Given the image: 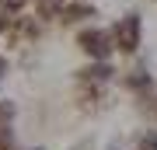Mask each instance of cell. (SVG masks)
<instances>
[{
  "label": "cell",
  "mask_w": 157,
  "mask_h": 150,
  "mask_svg": "<svg viewBox=\"0 0 157 150\" xmlns=\"http://www.w3.org/2000/svg\"><path fill=\"white\" fill-rule=\"evenodd\" d=\"M112 45H115L122 56H133V52L143 45V21H140V14H126V17L115 21V28H112Z\"/></svg>",
  "instance_id": "obj_1"
},
{
  "label": "cell",
  "mask_w": 157,
  "mask_h": 150,
  "mask_svg": "<svg viewBox=\"0 0 157 150\" xmlns=\"http://www.w3.org/2000/svg\"><path fill=\"white\" fill-rule=\"evenodd\" d=\"M77 49L84 56H91V60H108L115 52V45H112V35L101 32V28H80L77 32Z\"/></svg>",
  "instance_id": "obj_2"
},
{
  "label": "cell",
  "mask_w": 157,
  "mask_h": 150,
  "mask_svg": "<svg viewBox=\"0 0 157 150\" xmlns=\"http://www.w3.org/2000/svg\"><path fill=\"white\" fill-rule=\"evenodd\" d=\"M7 42H35L42 35V21L39 17H11V28H7Z\"/></svg>",
  "instance_id": "obj_3"
},
{
  "label": "cell",
  "mask_w": 157,
  "mask_h": 150,
  "mask_svg": "<svg viewBox=\"0 0 157 150\" xmlns=\"http://www.w3.org/2000/svg\"><path fill=\"white\" fill-rule=\"evenodd\" d=\"M112 63L108 60H91L84 70H77V84H94V87H101V84L112 80Z\"/></svg>",
  "instance_id": "obj_4"
},
{
  "label": "cell",
  "mask_w": 157,
  "mask_h": 150,
  "mask_svg": "<svg viewBox=\"0 0 157 150\" xmlns=\"http://www.w3.org/2000/svg\"><path fill=\"white\" fill-rule=\"evenodd\" d=\"M87 17H94V7H91L87 0H73V4L67 0L56 21H63V25H77V21H87Z\"/></svg>",
  "instance_id": "obj_5"
},
{
  "label": "cell",
  "mask_w": 157,
  "mask_h": 150,
  "mask_svg": "<svg viewBox=\"0 0 157 150\" xmlns=\"http://www.w3.org/2000/svg\"><path fill=\"white\" fill-rule=\"evenodd\" d=\"M122 84H126L129 91H143V87H150V73H147V67H133L122 77Z\"/></svg>",
  "instance_id": "obj_6"
},
{
  "label": "cell",
  "mask_w": 157,
  "mask_h": 150,
  "mask_svg": "<svg viewBox=\"0 0 157 150\" xmlns=\"http://www.w3.org/2000/svg\"><path fill=\"white\" fill-rule=\"evenodd\" d=\"M63 4H67V0H35V14H39L42 21H52V17H59Z\"/></svg>",
  "instance_id": "obj_7"
},
{
  "label": "cell",
  "mask_w": 157,
  "mask_h": 150,
  "mask_svg": "<svg viewBox=\"0 0 157 150\" xmlns=\"http://www.w3.org/2000/svg\"><path fill=\"white\" fill-rule=\"evenodd\" d=\"M136 108H140L143 115H157V94H154L150 87L136 91Z\"/></svg>",
  "instance_id": "obj_8"
},
{
  "label": "cell",
  "mask_w": 157,
  "mask_h": 150,
  "mask_svg": "<svg viewBox=\"0 0 157 150\" xmlns=\"http://www.w3.org/2000/svg\"><path fill=\"white\" fill-rule=\"evenodd\" d=\"M0 150H14V129H11V122H0Z\"/></svg>",
  "instance_id": "obj_9"
},
{
  "label": "cell",
  "mask_w": 157,
  "mask_h": 150,
  "mask_svg": "<svg viewBox=\"0 0 157 150\" xmlns=\"http://www.w3.org/2000/svg\"><path fill=\"white\" fill-rule=\"evenodd\" d=\"M136 147H140V150H157V133H154V129L140 133V136H136Z\"/></svg>",
  "instance_id": "obj_10"
},
{
  "label": "cell",
  "mask_w": 157,
  "mask_h": 150,
  "mask_svg": "<svg viewBox=\"0 0 157 150\" xmlns=\"http://www.w3.org/2000/svg\"><path fill=\"white\" fill-rule=\"evenodd\" d=\"M14 101H7V98H0V122H11V119H14Z\"/></svg>",
  "instance_id": "obj_11"
},
{
  "label": "cell",
  "mask_w": 157,
  "mask_h": 150,
  "mask_svg": "<svg viewBox=\"0 0 157 150\" xmlns=\"http://www.w3.org/2000/svg\"><path fill=\"white\" fill-rule=\"evenodd\" d=\"M25 4H28V0H0V7H7L11 14H17V11H21Z\"/></svg>",
  "instance_id": "obj_12"
},
{
  "label": "cell",
  "mask_w": 157,
  "mask_h": 150,
  "mask_svg": "<svg viewBox=\"0 0 157 150\" xmlns=\"http://www.w3.org/2000/svg\"><path fill=\"white\" fill-rule=\"evenodd\" d=\"M7 70H11V63H7V56H0V77H7Z\"/></svg>",
  "instance_id": "obj_13"
},
{
  "label": "cell",
  "mask_w": 157,
  "mask_h": 150,
  "mask_svg": "<svg viewBox=\"0 0 157 150\" xmlns=\"http://www.w3.org/2000/svg\"><path fill=\"white\" fill-rule=\"evenodd\" d=\"M136 150H140V147H136Z\"/></svg>",
  "instance_id": "obj_14"
}]
</instances>
